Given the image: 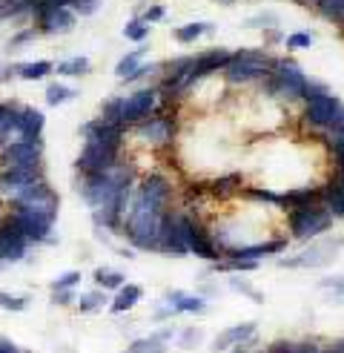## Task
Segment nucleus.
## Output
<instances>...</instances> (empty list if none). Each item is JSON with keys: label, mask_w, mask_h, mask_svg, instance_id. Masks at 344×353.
I'll use <instances>...</instances> for the list:
<instances>
[{"label": "nucleus", "mask_w": 344, "mask_h": 353, "mask_svg": "<svg viewBox=\"0 0 344 353\" xmlns=\"http://www.w3.org/2000/svg\"><path fill=\"white\" fill-rule=\"evenodd\" d=\"M164 213H166V210L149 204L147 199H141V196L135 192V196L129 199L127 213H124V227H120V233H124V236L129 239V244L138 247V250L158 253Z\"/></svg>", "instance_id": "1"}, {"label": "nucleus", "mask_w": 344, "mask_h": 353, "mask_svg": "<svg viewBox=\"0 0 344 353\" xmlns=\"http://www.w3.org/2000/svg\"><path fill=\"white\" fill-rule=\"evenodd\" d=\"M272 55L267 49H238L233 52V61L221 69V75L233 86H244V83H255L264 81L272 72Z\"/></svg>", "instance_id": "2"}, {"label": "nucleus", "mask_w": 344, "mask_h": 353, "mask_svg": "<svg viewBox=\"0 0 344 353\" xmlns=\"http://www.w3.org/2000/svg\"><path fill=\"white\" fill-rule=\"evenodd\" d=\"M267 95H281L287 101H304L307 95V75L292 58H275L272 72L264 78Z\"/></svg>", "instance_id": "3"}, {"label": "nucleus", "mask_w": 344, "mask_h": 353, "mask_svg": "<svg viewBox=\"0 0 344 353\" xmlns=\"http://www.w3.org/2000/svg\"><path fill=\"white\" fill-rule=\"evenodd\" d=\"M333 221H336L333 213L324 204L296 207V210H290V216H287L290 233H292V239H299V241H313V239L324 236L333 227Z\"/></svg>", "instance_id": "4"}, {"label": "nucleus", "mask_w": 344, "mask_h": 353, "mask_svg": "<svg viewBox=\"0 0 344 353\" xmlns=\"http://www.w3.org/2000/svg\"><path fill=\"white\" fill-rule=\"evenodd\" d=\"M304 118L319 130H333L344 123V103L333 92H319L304 98Z\"/></svg>", "instance_id": "5"}, {"label": "nucleus", "mask_w": 344, "mask_h": 353, "mask_svg": "<svg viewBox=\"0 0 344 353\" xmlns=\"http://www.w3.org/2000/svg\"><path fill=\"white\" fill-rule=\"evenodd\" d=\"M118 144H109V141L100 138H83V150L78 155V172H103L112 164H118Z\"/></svg>", "instance_id": "6"}, {"label": "nucleus", "mask_w": 344, "mask_h": 353, "mask_svg": "<svg viewBox=\"0 0 344 353\" xmlns=\"http://www.w3.org/2000/svg\"><path fill=\"white\" fill-rule=\"evenodd\" d=\"M29 244H32V241H29L26 233L21 230V224H17L14 213L0 221V261H3V264L23 261L26 253H29Z\"/></svg>", "instance_id": "7"}, {"label": "nucleus", "mask_w": 344, "mask_h": 353, "mask_svg": "<svg viewBox=\"0 0 344 353\" xmlns=\"http://www.w3.org/2000/svg\"><path fill=\"white\" fill-rule=\"evenodd\" d=\"M341 244H344V239H336V241H316V244H310L307 250H301L299 256L279 259V264H281V268H327V264L336 261Z\"/></svg>", "instance_id": "8"}, {"label": "nucleus", "mask_w": 344, "mask_h": 353, "mask_svg": "<svg viewBox=\"0 0 344 353\" xmlns=\"http://www.w3.org/2000/svg\"><path fill=\"white\" fill-rule=\"evenodd\" d=\"M158 253H161V256H169V259H184V256H189L186 236H184V216H181V213H172V210H166V213H164Z\"/></svg>", "instance_id": "9"}, {"label": "nucleus", "mask_w": 344, "mask_h": 353, "mask_svg": "<svg viewBox=\"0 0 344 353\" xmlns=\"http://www.w3.org/2000/svg\"><path fill=\"white\" fill-rule=\"evenodd\" d=\"M184 236H186V247H189V253H195L198 259H204V261H218V259H224V253H221V247L215 244V239L206 233V227L201 224V221H195V219H189V216H184Z\"/></svg>", "instance_id": "10"}, {"label": "nucleus", "mask_w": 344, "mask_h": 353, "mask_svg": "<svg viewBox=\"0 0 344 353\" xmlns=\"http://www.w3.org/2000/svg\"><path fill=\"white\" fill-rule=\"evenodd\" d=\"M41 179H46L43 167H0V192L14 201Z\"/></svg>", "instance_id": "11"}, {"label": "nucleus", "mask_w": 344, "mask_h": 353, "mask_svg": "<svg viewBox=\"0 0 344 353\" xmlns=\"http://www.w3.org/2000/svg\"><path fill=\"white\" fill-rule=\"evenodd\" d=\"M41 158H43V141L14 138L12 144H3V150H0V167H41Z\"/></svg>", "instance_id": "12"}, {"label": "nucleus", "mask_w": 344, "mask_h": 353, "mask_svg": "<svg viewBox=\"0 0 344 353\" xmlns=\"http://www.w3.org/2000/svg\"><path fill=\"white\" fill-rule=\"evenodd\" d=\"M135 132H138V138H141V141H147V144L161 147V144H169V141L175 138V121L166 118V115L152 112L149 118L135 123Z\"/></svg>", "instance_id": "13"}, {"label": "nucleus", "mask_w": 344, "mask_h": 353, "mask_svg": "<svg viewBox=\"0 0 344 353\" xmlns=\"http://www.w3.org/2000/svg\"><path fill=\"white\" fill-rule=\"evenodd\" d=\"M158 107V90L155 86H144V90L132 92L129 98H124V123L127 127H135L138 121H144L155 112Z\"/></svg>", "instance_id": "14"}, {"label": "nucleus", "mask_w": 344, "mask_h": 353, "mask_svg": "<svg viewBox=\"0 0 344 353\" xmlns=\"http://www.w3.org/2000/svg\"><path fill=\"white\" fill-rule=\"evenodd\" d=\"M206 302L198 293H186V290H166L164 293V307L155 313V319H169L172 313H204Z\"/></svg>", "instance_id": "15"}, {"label": "nucleus", "mask_w": 344, "mask_h": 353, "mask_svg": "<svg viewBox=\"0 0 344 353\" xmlns=\"http://www.w3.org/2000/svg\"><path fill=\"white\" fill-rule=\"evenodd\" d=\"M287 250V239H272V241H261V244H241V247H227L224 259H250V261H261V259H272Z\"/></svg>", "instance_id": "16"}, {"label": "nucleus", "mask_w": 344, "mask_h": 353, "mask_svg": "<svg viewBox=\"0 0 344 353\" xmlns=\"http://www.w3.org/2000/svg\"><path fill=\"white\" fill-rule=\"evenodd\" d=\"M46 127V115L34 107H17V123H14V135L21 141H41Z\"/></svg>", "instance_id": "17"}, {"label": "nucleus", "mask_w": 344, "mask_h": 353, "mask_svg": "<svg viewBox=\"0 0 344 353\" xmlns=\"http://www.w3.org/2000/svg\"><path fill=\"white\" fill-rule=\"evenodd\" d=\"M17 224H21V230L26 233V239L32 244H55V239H52V221L41 219V216H32V213H23V210H12Z\"/></svg>", "instance_id": "18"}, {"label": "nucleus", "mask_w": 344, "mask_h": 353, "mask_svg": "<svg viewBox=\"0 0 344 353\" xmlns=\"http://www.w3.org/2000/svg\"><path fill=\"white\" fill-rule=\"evenodd\" d=\"M58 207H61V199H58L55 190L43 192V196H38V199L14 201V210H23V213L41 216V219H46V221H52V224H55V219H58Z\"/></svg>", "instance_id": "19"}, {"label": "nucleus", "mask_w": 344, "mask_h": 353, "mask_svg": "<svg viewBox=\"0 0 344 353\" xmlns=\"http://www.w3.org/2000/svg\"><path fill=\"white\" fill-rule=\"evenodd\" d=\"M138 196L141 199H147L149 204H155V207H161V210H169V196H172V187H169V181L164 179V175H147V179L138 184Z\"/></svg>", "instance_id": "20"}, {"label": "nucleus", "mask_w": 344, "mask_h": 353, "mask_svg": "<svg viewBox=\"0 0 344 353\" xmlns=\"http://www.w3.org/2000/svg\"><path fill=\"white\" fill-rule=\"evenodd\" d=\"M75 23H78V14H75V9L72 6H55L49 12V17L41 23V26H34L41 34H69L75 29Z\"/></svg>", "instance_id": "21"}, {"label": "nucleus", "mask_w": 344, "mask_h": 353, "mask_svg": "<svg viewBox=\"0 0 344 353\" xmlns=\"http://www.w3.org/2000/svg\"><path fill=\"white\" fill-rule=\"evenodd\" d=\"M255 342V322H241V325H233L224 333H218L215 342H213V350H227V347H235V345H252Z\"/></svg>", "instance_id": "22"}, {"label": "nucleus", "mask_w": 344, "mask_h": 353, "mask_svg": "<svg viewBox=\"0 0 344 353\" xmlns=\"http://www.w3.org/2000/svg\"><path fill=\"white\" fill-rule=\"evenodd\" d=\"M281 196H284V210L310 207V204H321V187H296L281 192Z\"/></svg>", "instance_id": "23"}, {"label": "nucleus", "mask_w": 344, "mask_h": 353, "mask_svg": "<svg viewBox=\"0 0 344 353\" xmlns=\"http://www.w3.org/2000/svg\"><path fill=\"white\" fill-rule=\"evenodd\" d=\"M141 299H144V288L127 281V285L120 288V290H115V299H112L109 310H112V313H127V310H132L138 302H141Z\"/></svg>", "instance_id": "24"}, {"label": "nucleus", "mask_w": 344, "mask_h": 353, "mask_svg": "<svg viewBox=\"0 0 344 353\" xmlns=\"http://www.w3.org/2000/svg\"><path fill=\"white\" fill-rule=\"evenodd\" d=\"M210 192L215 199L227 201L233 196H238V192H244V179H241V172H233V175H221L218 181L210 184Z\"/></svg>", "instance_id": "25"}, {"label": "nucleus", "mask_w": 344, "mask_h": 353, "mask_svg": "<svg viewBox=\"0 0 344 353\" xmlns=\"http://www.w3.org/2000/svg\"><path fill=\"white\" fill-rule=\"evenodd\" d=\"M321 204L330 210L333 219H344V187L336 179L321 187Z\"/></svg>", "instance_id": "26"}, {"label": "nucleus", "mask_w": 344, "mask_h": 353, "mask_svg": "<svg viewBox=\"0 0 344 353\" xmlns=\"http://www.w3.org/2000/svg\"><path fill=\"white\" fill-rule=\"evenodd\" d=\"M147 52H149V46H138V49L127 52V55L115 63V75H118V81H124L127 75H132L135 69L144 63V55H147Z\"/></svg>", "instance_id": "27"}, {"label": "nucleus", "mask_w": 344, "mask_h": 353, "mask_svg": "<svg viewBox=\"0 0 344 353\" xmlns=\"http://www.w3.org/2000/svg\"><path fill=\"white\" fill-rule=\"evenodd\" d=\"M55 72V63L52 61H29V63H17V78L23 81H41L46 75Z\"/></svg>", "instance_id": "28"}, {"label": "nucleus", "mask_w": 344, "mask_h": 353, "mask_svg": "<svg viewBox=\"0 0 344 353\" xmlns=\"http://www.w3.org/2000/svg\"><path fill=\"white\" fill-rule=\"evenodd\" d=\"M215 26L210 23V21H195V23H184V26H178L175 29V41L178 43H195L201 34H210Z\"/></svg>", "instance_id": "29"}, {"label": "nucleus", "mask_w": 344, "mask_h": 353, "mask_svg": "<svg viewBox=\"0 0 344 353\" xmlns=\"http://www.w3.org/2000/svg\"><path fill=\"white\" fill-rule=\"evenodd\" d=\"M55 72L63 78H80V75H89V58H69V61H58L55 63Z\"/></svg>", "instance_id": "30"}, {"label": "nucleus", "mask_w": 344, "mask_h": 353, "mask_svg": "<svg viewBox=\"0 0 344 353\" xmlns=\"http://www.w3.org/2000/svg\"><path fill=\"white\" fill-rule=\"evenodd\" d=\"M95 285L100 290H120L127 285V276L118 273V270H109V268H98L95 270Z\"/></svg>", "instance_id": "31"}, {"label": "nucleus", "mask_w": 344, "mask_h": 353, "mask_svg": "<svg viewBox=\"0 0 344 353\" xmlns=\"http://www.w3.org/2000/svg\"><path fill=\"white\" fill-rule=\"evenodd\" d=\"M319 288L327 293L330 305H344V276H327L319 281Z\"/></svg>", "instance_id": "32"}, {"label": "nucleus", "mask_w": 344, "mask_h": 353, "mask_svg": "<svg viewBox=\"0 0 344 353\" xmlns=\"http://www.w3.org/2000/svg\"><path fill=\"white\" fill-rule=\"evenodd\" d=\"M244 196L252 199V201H261V204L284 210V196H281V192H272V190H264V187H244Z\"/></svg>", "instance_id": "33"}, {"label": "nucleus", "mask_w": 344, "mask_h": 353, "mask_svg": "<svg viewBox=\"0 0 344 353\" xmlns=\"http://www.w3.org/2000/svg\"><path fill=\"white\" fill-rule=\"evenodd\" d=\"M100 118H107L112 123H124V98L115 95V98H107L100 103ZM127 127V123H124Z\"/></svg>", "instance_id": "34"}, {"label": "nucleus", "mask_w": 344, "mask_h": 353, "mask_svg": "<svg viewBox=\"0 0 344 353\" xmlns=\"http://www.w3.org/2000/svg\"><path fill=\"white\" fill-rule=\"evenodd\" d=\"M124 353H166V342L161 339V336H147V339H138V342H132Z\"/></svg>", "instance_id": "35"}, {"label": "nucleus", "mask_w": 344, "mask_h": 353, "mask_svg": "<svg viewBox=\"0 0 344 353\" xmlns=\"http://www.w3.org/2000/svg\"><path fill=\"white\" fill-rule=\"evenodd\" d=\"M324 21H330V23H338L341 21V14H344V0H316V6H313Z\"/></svg>", "instance_id": "36"}, {"label": "nucleus", "mask_w": 344, "mask_h": 353, "mask_svg": "<svg viewBox=\"0 0 344 353\" xmlns=\"http://www.w3.org/2000/svg\"><path fill=\"white\" fill-rule=\"evenodd\" d=\"M75 95H78V92L69 90V86H63V83H49V86H46V103H49V107H61V103L72 101Z\"/></svg>", "instance_id": "37"}, {"label": "nucleus", "mask_w": 344, "mask_h": 353, "mask_svg": "<svg viewBox=\"0 0 344 353\" xmlns=\"http://www.w3.org/2000/svg\"><path fill=\"white\" fill-rule=\"evenodd\" d=\"M149 23L144 21V17H135V21H129L127 26H124V38L127 41H135V43H144L147 38H149Z\"/></svg>", "instance_id": "38"}, {"label": "nucleus", "mask_w": 344, "mask_h": 353, "mask_svg": "<svg viewBox=\"0 0 344 353\" xmlns=\"http://www.w3.org/2000/svg\"><path fill=\"white\" fill-rule=\"evenodd\" d=\"M279 21H281V17H279V12H258V14H252L250 17V21L244 23L247 29H279Z\"/></svg>", "instance_id": "39"}, {"label": "nucleus", "mask_w": 344, "mask_h": 353, "mask_svg": "<svg viewBox=\"0 0 344 353\" xmlns=\"http://www.w3.org/2000/svg\"><path fill=\"white\" fill-rule=\"evenodd\" d=\"M103 293H107V290H92V293L80 296V302H78L80 313H95V310L107 307V296H103Z\"/></svg>", "instance_id": "40"}, {"label": "nucleus", "mask_w": 344, "mask_h": 353, "mask_svg": "<svg viewBox=\"0 0 344 353\" xmlns=\"http://www.w3.org/2000/svg\"><path fill=\"white\" fill-rule=\"evenodd\" d=\"M313 43H316V34H313V32H292V34H287V38H284V46H287V52L310 49Z\"/></svg>", "instance_id": "41"}, {"label": "nucleus", "mask_w": 344, "mask_h": 353, "mask_svg": "<svg viewBox=\"0 0 344 353\" xmlns=\"http://www.w3.org/2000/svg\"><path fill=\"white\" fill-rule=\"evenodd\" d=\"M230 288H233V290H238V293H244V296H250L255 305H264V293H261V290H255L247 279L233 276V279H230Z\"/></svg>", "instance_id": "42"}, {"label": "nucleus", "mask_w": 344, "mask_h": 353, "mask_svg": "<svg viewBox=\"0 0 344 353\" xmlns=\"http://www.w3.org/2000/svg\"><path fill=\"white\" fill-rule=\"evenodd\" d=\"M161 69H164V63H147V61H144L141 66L135 69L132 75H127V78L120 81V83H138V81H144V78H149V75H158Z\"/></svg>", "instance_id": "43"}, {"label": "nucleus", "mask_w": 344, "mask_h": 353, "mask_svg": "<svg viewBox=\"0 0 344 353\" xmlns=\"http://www.w3.org/2000/svg\"><path fill=\"white\" fill-rule=\"evenodd\" d=\"M29 307V296H12V293H3L0 290V310H26Z\"/></svg>", "instance_id": "44"}, {"label": "nucleus", "mask_w": 344, "mask_h": 353, "mask_svg": "<svg viewBox=\"0 0 344 353\" xmlns=\"http://www.w3.org/2000/svg\"><path fill=\"white\" fill-rule=\"evenodd\" d=\"M80 285V273L78 270H69L63 276H58L55 281H52V290H75Z\"/></svg>", "instance_id": "45"}, {"label": "nucleus", "mask_w": 344, "mask_h": 353, "mask_svg": "<svg viewBox=\"0 0 344 353\" xmlns=\"http://www.w3.org/2000/svg\"><path fill=\"white\" fill-rule=\"evenodd\" d=\"M38 29L34 26H29V29H21L17 34H12V41H9V49H23V43H32L34 38H38Z\"/></svg>", "instance_id": "46"}, {"label": "nucleus", "mask_w": 344, "mask_h": 353, "mask_svg": "<svg viewBox=\"0 0 344 353\" xmlns=\"http://www.w3.org/2000/svg\"><path fill=\"white\" fill-rule=\"evenodd\" d=\"M72 9L78 17H92L100 9V0H72Z\"/></svg>", "instance_id": "47"}, {"label": "nucleus", "mask_w": 344, "mask_h": 353, "mask_svg": "<svg viewBox=\"0 0 344 353\" xmlns=\"http://www.w3.org/2000/svg\"><path fill=\"white\" fill-rule=\"evenodd\" d=\"M201 339H204V330H201V327H186V330L181 333V339H178V347L189 350V347H195Z\"/></svg>", "instance_id": "48"}, {"label": "nucleus", "mask_w": 344, "mask_h": 353, "mask_svg": "<svg viewBox=\"0 0 344 353\" xmlns=\"http://www.w3.org/2000/svg\"><path fill=\"white\" fill-rule=\"evenodd\" d=\"M327 141H330V147H333V155L336 152H344V123L333 127L330 135H327Z\"/></svg>", "instance_id": "49"}, {"label": "nucleus", "mask_w": 344, "mask_h": 353, "mask_svg": "<svg viewBox=\"0 0 344 353\" xmlns=\"http://www.w3.org/2000/svg\"><path fill=\"white\" fill-rule=\"evenodd\" d=\"M164 17H166V9L161 6V3H155V6H149L147 12H144V21L152 26V23H158V21H164Z\"/></svg>", "instance_id": "50"}, {"label": "nucleus", "mask_w": 344, "mask_h": 353, "mask_svg": "<svg viewBox=\"0 0 344 353\" xmlns=\"http://www.w3.org/2000/svg\"><path fill=\"white\" fill-rule=\"evenodd\" d=\"M52 302H55V305H72L75 293L72 290H52Z\"/></svg>", "instance_id": "51"}, {"label": "nucleus", "mask_w": 344, "mask_h": 353, "mask_svg": "<svg viewBox=\"0 0 344 353\" xmlns=\"http://www.w3.org/2000/svg\"><path fill=\"white\" fill-rule=\"evenodd\" d=\"M284 34L279 29H264V46H272V43H281Z\"/></svg>", "instance_id": "52"}, {"label": "nucleus", "mask_w": 344, "mask_h": 353, "mask_svg": "<svg viewBox=\"0 0 344 353\" xmlns=\"http://www.w3.org/2000/svg\"><path fill=\"white\" fill-rule=\"evenodd\" d=\"M17 78V66H0V83Z\"/></svg>", "instance_id": "53"}, {"label": "nucleus", "mask_w": 344, "mask_h": 353, "mask_svg": "<svg viewBox=\"0 0 344 353\" xmlns=\"http://www.w3.org/2000/svg\"><path fill=\"white\" fill-rule=\"evenodd\" d=\"M267 353H292V342H272Z\"/></svg>", "instance_id": "54"}, {"label": "nucleus", "mask_w": 344, "mask_h": 353, "mask_svg": "<svg viewBox=\"0 0 344 353\" xmlns=\"http://www.w3.org/2000/svg\"><path fill=\"white\" fill-rule=\"evenodd\" d=\"M0 353H21V350H17V345H14L12 339H3V336H0Z\"/></svg>", "instance_id": "55"}, {"label": "nucleus", "mask_w": 344, "mask_h": 353, "mask_svg": "<svg viewBox=\"0 0 344 353\" xmlns=\"http://www.w3.org/2000/svg\"><path fill=\"white\" fill-rule=\"evenodd\" d=\"M336 170H344V152H336Z\"/></svg>", "instance_id": "56"}, {"label": "nucleus", "mask_w": 344, "mask_h": 353, "mask_svg": "<svg viewBox=\"0 0 344 353\" xmlns=\"http://www.w3.org/2000/svg\"><path fill=\"white\" fill-rule=\"evenodd\" d=\"M338 26H341V29H344V14H341V21H338Z\"/></svg>", "instance_id": "57"}, {"label": "nucleus", "mask_w": 344, "mask_h": 353, "mask_svg": "<svg viewBox=\"0 0 344 353\" xmlns=\"http://www.w3.org/2000/svg\"><path fill=\"white\" fill-rule=\"evenodd\" d=\"M221 3H230V0H221Z\"/></svg>", "instance_id": "58"}, {"label": "nucleus", "mask_w": 344, "mask_h": 353, "mask_svg": "<svg viewBox=\"0 0 344 353\" xmlns=\"http://www.w3.org/2000/svg\"><path fill=\"white\" fill-rule=\"evenodd\" d=\"M0 210H3V201H0Z\"/></svg>", "instance_id": "59"}]
</instances>
